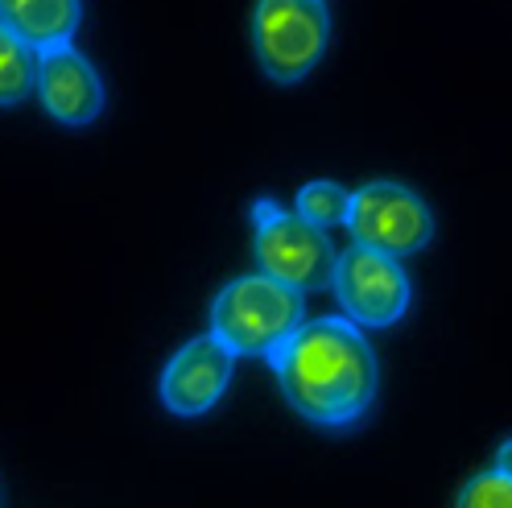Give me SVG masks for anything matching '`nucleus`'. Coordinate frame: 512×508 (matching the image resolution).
I'll list each match as a JSON object with an SVG mask.
<instances>
[{"label": "nucleus", "mask_w": 512, "mask_h": 508, "mask_svg": "<svg viewBox=\"0 0 512 508\" xmlns=\"http://www.w3.org/2000/svg\"><path fill=\"white\" fill-rule=\"evenodd\" d=\"M277 385L314 426H351L376 397V356L351 319H314L269 360Z\"/></svg>", "instance_id": "f257e3e1"}, {"label": "nucleus", "mask_w": 512, "mask_h": 508, "mask_svg": "<svg viewBox=\"0 0 512 508\" xmlns=\"http://www.w3.org/2000/svg\"><path fill=\"white\" fill-rule=\"evenodd\" d=\"M306 327L302 294L265 273L228 281L211 302V335L232 356L273 360Z\"/></svg>", "instance_id": "f03ea898"}, {"label": "nucleus", "mask_w": 512, "mask_h": 508, "mask_svg": "<svg viewBox=\"0 0 512 508\" xmlns=\"http://www.w3.org/2000/svg\"><path fill=\"white\" fill-rule=\"evenodd\" d=\"M252 248H256L261 273L290 285L298 294L323 290V285L335 281L339 252L331 236L306 224L298 211H285L277 199L252 203Z\"/></svg>", "instance_id": "7ed1b4c3"}, {"label": "nucleus", "mask_w": 512, "mask_h": 508, "mask_svg": "<svg viewBox=\"0 0 512 508\" xmlns=\"http://www.w3.org/2000/svg\"><path fill=\"white\" fill-rule=\"evenodd\" d=\"M331 38V9L318 0H265L252 9L256 62L273 83L306 79Z\"/></svg>", "instance_id": "20e7f679"}, {"label": "nucleus", "mask_w": 512, "mask_h": 508, "mask_svg": "<svg viewBox=\"0 0 512 508\" xmlns=\"http://www.w3.org/2000/svg\"><path fill=\"white\" fill-rule=\"evenodd\" d=\"M347 232L360 248H372L380 257H413L422 252L434 236V215L401 182H368L351 195V215Z\"/></svg>", "instance_id": "39448f33"}, {"label": "nucleus", "mask_w": 512, "mask_h": 508, "mask_svg": "<svg viewBox=\"0 0 512 508\" xmlns=\"http://www.w3.org/2000/svg\"><path fill=\"white\" fill-rule=\"evenodd\" d=\"M331 290L356 327H393L409 310V277L401 261L360 244L339 252Z\"/></svg>", "instance_id": "423d86ee"}, {"label": "nucleus", "mask_w": 512, "mask_h": 508, "mask_svg": "<svg viewBox=\"0 0 512 508\" xmlns=\"http://www.w3.org/2000/svg\"><path fill=\"white\" fill-rule=\"evenodd\" d=\"M232 364L236 356L223 347L215 335H199L190 339L186 347H178L174 360L162 372V405L178 418H199L207 409L228 393L232 385Z\"/></svg>", "instance_id": "0eeeda50"}, {"label": "nucleus", "mask_w": 512, "mask_h": 508, "mask_svg": "<svg viewBox=\"0 0 512 508\" xmlns=\"http://www.w3.org/2000/svg\"><path fill=\"white\" fill-rule=\"evenodd\" d=\"M38 100L58 124L83 129L104 112V79L83 50L58 46L38 54Z\"/></svg>", "instance_id": "6e6552de"}, {"label": "nucleus", "mask_w": 512, "mask_h": 508, "mask_svg": "<svg viewBox=\"0 0 512 508\" xmlns=\"http://www.w3.org/2000/svg\"><path fill=\"white\" fill-rule=\"evenodd\" d=\"M79 21L83 5L75 0H5L0 5V25H9L34 54L71 46Z\"/></svg>", "instance_id": "1a4fd4ad"}, {"label": "nucleus", "mask_w": 512, "mask_h": 508, "mask_svg": "<svg viewBox=\"0 0 512 508\" xmlns=\"http://www.w3.org/2000/svg\"><path fill=\"white\" fill-rule=\"evenodd\" d=\"M38 95V54L9 25H0V108H13Z\"/></svg>", "instance_id": "9d476101"}, {"label": "nucleus", "mask_w": 512, "mask_h": 508, "mask_svg": "<svg viewBox=\"0 0 512 508\" xmlns=\"http://www.w3.org/2000/svg\"><path fill=\"white\" fill-rule=\"evenodd\" d=\"M351 195L356 190H343L339 182H306L302 190H298V203H294V211L306 219V224H314L318 232H327V228H347V215H351Z\"/></svg>", "instance_id": "9b49d317"}, {"label": "nucleus", "mask_w": 512, "mask_h": 508, "mask_svg": "<svg viewBox=\"0 0 512 508\" xmlns=\"http://www.w3.org/2000/svg\"><path fill=\"white\" fill-rule=\"evenodd\" d=\"M455 508H512V475L479 471L459 488Z\"/></svg>", "instance_id": "f8f14e48"}, {"label": "nucleus", "mask_w": 512, "mask_h": 508, "mask_svg": "<svg viewBox=\"0 0 512 508\" xmlns=\"http://www.w3.org/2000/svg\"><path fill=\"white\" fill-rule=\"evenodd\" d=\"M492 471H500V475H512V438H508V442H500V451H496V463H492Z\"/></svg>", "instance_id": "ddd939ff"}]
</instances>
